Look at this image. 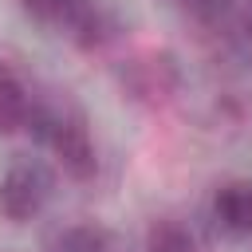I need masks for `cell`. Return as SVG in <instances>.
Listing matches in <instances>:
<instances>
[{"label":"cell","mask_w":252,"mask_h":252,"mask_svg":"<svg viewBox=\"0 0 252 252\" xmlns=\"http://www.w3.org/2000/svg\"><path fill=\"white\" fill-rule=\"evenodd\" d=\"M28 130L35 134V142H43L47 150H55L59 165L75 177V181H87L94 177L98 169V158H94V142H91V130L83 122L79 110H71L67 102H35L32 118H28Z\"/></svg>","instance_id":"obj_1"},{"label":"cell","mask_w":252,"mask_h":252,"mask_svg":"<svg viewBox=\"0 0 252 252\" xmlns=\"http://www.w3.org/2000/svg\"><path fill=\"white\" fill-rule=\"evenodd\" d=\"M47 197H51V173L39 161L20 158L4 169V177H0V217L4 220H12V224L32 220Z\"/></svg>","instance_id":"obj_2"},{"label":"cell","mask_w":252,"mask_h":252,"mask_svg":"<svg viewBox=\"0 0 252 252\" xmlns=\"http://www.w3.org/2000/svg\"><path fill=\"white\" fill-rule=\"evenodd\" d=\"M122 83H126V91H130L134 98H142V102H161V98H169L173 87H177V63H173L169 51L138 55V59L126 63Z\"/></svg>","instance_id":"obj_3"},{"label":"cell","mask_w":252,"mask_h":252,"mask_svg":"<svg viewBox=\"0 0 252 252\" xmlns=\"http://www.w3.org/2000/svg\"><path fill=\"white\" fill-rule=\"evenodd\" d=\"M213 217L232 236H252V181H224L213 197Z\"/></svg>","instance_id":"obj_4"},{"label":"cell","mask_w":252,"mask_h":252,"mask_svg":"<svg viewBox=\"0 0 252 252\" xmlns=\"http://www.w3.org/2000/svg\"><path fill=\"white\" fill-rule=\"evenodd\" d=\"M35 102L24 87V79L0 63V134H16V130H28V118H32Z\"/></svg>","instance_id":"obj_5"},{"label":"cell","mask_w":252,"mask_h":252,"mask_svg":"<svg viewBox=\"0 0 252 252\" xmlns=\"http://www.w3.org/2000/svg\"><path fill=\"white\" fill-rule=\"evenodd\" d=\"M47 252H110V236L98 224H71L63 232H55Z\"/></svg>","instance_id":"obj_6"},{"label":"cell","mask_w":252,"mask_h":252,"mask_svg":"<svg viewBox=\"0 0 252 252\" xmlns=\"http://www.w3.org/2000/svg\"><path fill=\"white\" fill-rule=\"evenodd\" d=\"M146 252H197V244H193V232L181 220L161 217L146 232Z\"/></svg>","instance_id":"obj_7"},{"label":"cell","mask_w":252,"mask_h":252,"mask_svg":"<svg viewBox=\"0 0 252 252\" xmlns=\"http://www.w3.org/2000/svg\"><path fill=\"white\" fill-rule=\"evenodd\" d=\"M71 24H75V39H79L83 47H98V43L110 35V24H106V16H102L98 4H83V0H79V8L71 12Z\"/></svg>","instance_id":"obj_8"},{"label":"cell","mask_w":252,"mask_h":252,"mask_svg":"<svg viewBox=\"0 0 252 252\" xmlns=\"http://www.w3.org/2000/svg\"><path fill=\"white\" fill-rule=\"evenodd\" d=\"M35 20H63L79 8V0H20Z\"/></svg>","instance_id":"obj_9"},{"label":"cell","mask_w":252,"mask_h":252,"mask_svg":"<svg viewBox=\"0 0 252 252\" xmlns=\"http://www.w3.org/2000/svg\"><path fill=\"white\" fill-rule=\"evenodd\" d=\"M197 20H220L224 16V8H228V0H181Z\"/></svg>","instance_id":"obj_10"},{"label":"cell","mask_w":252,"mask_h":252,"mask_svg":"<svg viewBox=\"0 0 252 252\" xmlns=\"http://www.w3.org/2000/svg\"><path fill=\"white\" fill-rule=\"evenodd\" d=\"M240 20H244V32L252 35V0H244V12H240Z\"/></svg>","instance_id":"obj_11"}]
</instances>
